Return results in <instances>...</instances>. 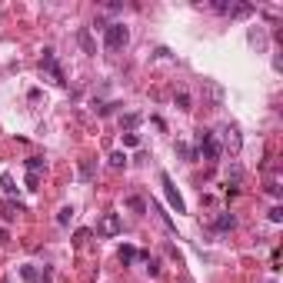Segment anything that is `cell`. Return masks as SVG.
Listing matches in <instances>:
<instances>
[{
  "mask_svg": "<svg viewBox=\"0 0 283 283\" xmlns=\"http://www.w3.org/2000/svg\"><path fill=\"white\" fill-rule=\"evenodd\" d=\"M197 147H200V153L214 164V160H220V153H223V144L214 137L210 130H197Z\"/></svg>",
  "mask_w": 283,
  "mask_h": 283,
  "instance_id": "cell-1",
  "label": "cell"
},
{
  "mask_svg": "<svg viewBox=\"0 0 283 283\" xmlns=\"http://www.w3.org/2000/svg\"><path fill=\"white\" fill-rule=\"evenodd\" d=\"M127 40H130V30H127L123 24H107L103 27V47H107V50H120Z\"/></svg>",
  "mask_w": 283,
  "mask_h": 283,
  "instance_id": "cell-2",
  "label": "cell"
},
{
  "mask_svg": "<svg viewBox=\"0 0 283 283\" xmlns=\"http://www.w3.org/2000/svg\"><path fill=\"white\" fill-rule=\"evenodd\" d=\"M160 183H164V193H167V200H170V207L176 210V214H187V203H183V197H180V190L173 187V180H170V173H160Z\"/></svg>",
  "mask_w": 283,
  "mask_h": 283,
  "instance_id": "cell-3",
  "label": "cell"
},
{
  "mask_svg": "<svg viewBox=\"0 0 283 283\" xmlns=\"http://www.w3.org/2000/svg\"><path fill=\"white\" fill-rule=\"evenodd\" d=\"M40 67H44L47 74H50V80H54V83H60V87L67 83V80H63V70H60V63H57V57H54V50H50V47H47V50H44V57H40Z\"/></svg>",
  "mask_w": 283,
  "mask_h": 283,
  "instance_id": "cell-4",
  "label": "cell"
},
{
  "mask_svg": "<svg viewBox=\"0 0 283 283\" xmlns=\"http://www.w3.org/2000/svg\"><path fill=\"white\" fill-rule=\"evenodd\" d=\"M97 233H103V237H117L120 233V217L117 214H103L100 226H97Z\"/></svg>",
  "mask_w": 283,
  "mask_h": 283,
  "instance_id": "cell-5",
  "label": "cell"
},
{
  "mask_svg": "<svg viewBox=\"0 0 283 283\" xmlns=\"http://www.w3.org/2000/svg\"><path fill=\"white\" fill-rule=\"evenodd\" d=\"M120 260H123V263H133V260H150V257L140 253V250H133V246H120Z\"/></svg>",
  "mask_w": 283,
  "mask_h": 283,
  "instance_id": "cell-6",
  "label": "cell"
},
{
  "mask_svg": "<svg viewBox=\"0 0 283 283\" xmlns=\"http://www.w3.org/2000/svg\"><path fill=\"white\" fill-rule=\"evenodd\" d=\"M223 144H226V147H230V150H233V153H237V150H240V133H237V130H233V127H226V130H223Z\"/></svg>",
  "mask_w": 283,
  "mask_h": 283,
  "instance_id": "cell-7",
  "label": "cell"
},
{
  "mask_svg": "<svg viewBox=\"0 0 283 283\" xmlns=\"http://www.w3.org/2000/svg\"><path fill=\"white\" fill-rule=\"evenodd\" d=\"M140 120H144L140 113H127V117H120V127H123V130H137Z\"/></svg>",
  "mask_w": 283,
  "mask_h": 283,
  "instance_id": "cell-8",
  "label": "cell"
},
{
  "mask_svg": "<svg viewBox=\"0 0 283 283\" xmlns=\"http://www.w3.org/2000/svg\"><path fill=\"white\" fill-rule=\"evenodd\" d=\"M233 223H237V220H233V214H220V217L214 220V230H230Z\"/></svg>",
  "mask_w": 283,
  "mask_h": 283,
  "instance_id": "cell-9",
  "label": "cell"
},
{
  "mask_svg": "<svg viewBox=\"0 0 283 283\" xmlns=\"http://www.w3.org/2000/svg\"><path fill=\"white\" fill-rule=\"evenodd\" d=\"M77 40H80V47H83V50H87V54H97L94 40H90V30H80V33H77Z\"/></svg>",
  "mask_w": 283,
  "mask_h": 283,
  "instance_id": "cell-10",
  "label": "cell"
},
{
  "mask_svg": "<svg viewBox=\"0 0 283 283\" xmlns=\"http://www.w3.org/2000/svg\"><path fill=\"white\" fill-rule=\"evenodd\" d=\"M250 44H253V47H260V50L267 47V37H263V30H260V27H257V30H250Z\"/></svg>",
  "mask_w": 283,
  "mask_h": 283,
  "instance_id": "cell-11",
  "label": "cell"
},
{
  "mask_svg": "<svg viewBox=\"0 0 283 283\" xmlns=\"http://www.w3.org/2000/svg\"><path fill=\"white\" fill-rule=\"evenodd\" d=\"M110 167H113V170L127 167V153H120V150H117V153H113V157H110Z\"/></svg>",
  "mask_w": 283,
  "mask_h": 283,
  "instance_id": "cell-12",
  "label": "cell"
},
{
  "mask_svg": "<svg viewBox=\"0 0 283 283\" xmlns=\"http://www.w3.org/2000/svg\"><path fill=\"white\" fill-rule=\"evenodd\" d=\"M20 277L27 283H37V270H33V267H20Z\"/></svg>",
  "mask_w": 283,
  "mask_h": 283,
  "instance_id": "cell-13",
  "label": "cell"
},
{
  "mask_svg": "<svg viewBox=\"0 0 283 283\" xmlns=\"http://www.w3.org/2000/svg\"><path fill=\"white\" fill-rule=\"evenodd\" d=\"M80 176H83V180L94 176V160H83V164H80Z\"/></svg>",
  "mask_w": 283,
  "mask_h": 283,
  "instance_id": "cell-14",
  "label": "cell"
},
{
  "mask_svg": "<svg viewBox=\"0 0 283 283\" xmlns=\"http://www.w3.org/2000/svg\"><path fill=\"white\" fill-rule=\"evenodd\" d=\"M27 170H30V173H40V170H44V160H40V157H30V160H27Z\"/></svg>",
  "mask_w": 283,
  "mask_h": 283,
  "instance_id": "cell-15",
  "label": "cell"
},
{
  "mask_svg": "<svg viewBox=\"0 0 283 283\" xmlns=\"http://www.w3.org/2000/svg\"><path fill=\"white\" fill-rule=\"evenodd\" d=\"M70 217H74V210H70V207H63L60 214H57V223H60V226H67V223H70Z\"/></svg>",
  "mask_w": 283,
  "mask_h": 283,
  "instance_id": "cell-16",
  "label": "cell"
},
{
  "mask_svg": "<svg viewBox=\"0 0 283 283\" xmlns=\"http://www.w3.org/2000/svg\"><path fill=\"white\" fill-rule=\"evenodd\" d=\"M176 107H180V110H190V94H176Z\"/></svg>",
  "mask_w": 283,
  "mask_h": 283,
  "instance_id": "cell-17",
  "label": "cell"
},
{
  "mask_svg": "<svg viewBox=\"0 0 283 283\" xmlns=\"http://www.w3.org/2000/svg\"><path fill=\"white\" fill-rule=\"evenodd\" d=\"M123 144H127V147H137L140 137H137V133H123Z\"/></svg>",
  "mask_w": 283,
  "mask_h": 283,
  "instance_id": "cell-18",
  "label": "cell"
},
{
  "mask_svg": "<svg viewBox=\"0 0 283 283\" xmlns=\"http://www.w3.org/2000/svg\"><path fill=\"white\" fill-rule=\"evenodd\" d=\"M270 220H273V223L283 220V207H273V210H270Z\"/></svg>",
  "mask_w": 283,
  "mask_h": 283,
  "instance_id": "cell-19",
  "label": "cell"
},
{
  "mask_svg": "<svg viewBox=\"0 0 283 283\" xmlns=\"http://www.w3.org/2000/svg\"><path fill=\"white\" fill-rule=\"evenodd\" d=\"M37 183H40V176H37V173L27 176V187H30V190H37Z\"/></svg>",
  "mask_w": 283,
  "mask_h": 283,
  "instance_id": "cell-20",
  "label": "cell"
},
{
  "mask_svg": "<svg viewBox=\"0 0 283 283\" xmlns=\"http://www.w3.org/2000/svg\"><path fill=\"white\" fill-rule=\"evenodd\" d=\"M127 203H130L133 210H144V200H140V197H130V200H127Z\"/></svg>",
  "mask_w": 283,
  "mask_h": 283,
  "instance_id": "cell-21",
  "label": "cell"
},
{
  "mask_svg": "<svg viewBox=\"0 0 283 283\" xmlns=\"http://www.w3.org/2000/svg\"><path fill=\"white\" fill-rule=\"evenodd\" d=\"M7 240H10V237H7V230H0V243H7Z\"/></svg>",
  "mask_w": 283,
  "mask_h": 283,
  "instance_id": "cell-22",
  "label": "cell"
}]
</instances>
